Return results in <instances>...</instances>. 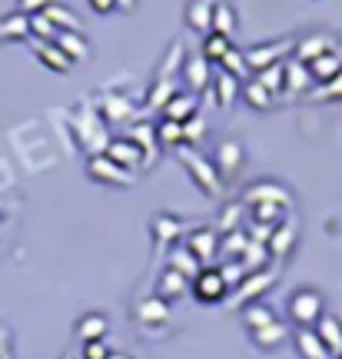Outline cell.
<instances>
[{"label":"cell","mask_w":342,"mask_h":359,"mask_svg":"<svg viewBox=\"0 0 342 359\" xmlns=\"http://www.w3.org/2000/svg\"><path fill=\"white\" fill-rule=\"evenodd\" d=\"M322 313H326L322 293H319V290H309V286L296 290V293L289 296V303H286V316H289V323L296 330H313Z\"/></svg>","instance_id":"1"},{"label":"cell","mask_w":342,"mask_h":359,"mask_svg":"<svg viewBox=\"0 0 342 359\" xmlns=\"http://www.w3.org/2000/svg\"><path fill=\"white\" fill-rule=\"evenodd\" d=\"M229 283L223 280V273L219 269H200L196 276H193V296L200 299V303H219L223 296H226Z\"/></svg>","instance_id":"2"},{"label":"cell","mask_w":342,"mask_h":359,"mask_svg":"<svg viewBox=\"0 0 342 359\" xmlns=\"http://www.w3.org/2000/svg\"><path fill=\"white\" fill-rule=\"evenodd\" d=\"M30 43V50H34V57H37L40 64L47 67V70H53V74H70L74 70V64H70V57H67L53 40H27Z\"/></svg>","instance_id":"3"},{"label":"cell","mask_w":342,"mask_h":359,"mask_svg":"<svg viewBox=\"0 0 342 359\" xmlns=\"http://www.w3.org/2000/svg\"><path fill=\"white\" fill-rule=\"evenodd\" d=\"M87 170H90V177L100 180V183H107V187H127L130 180H133L127 170L120 167V163H114L107 154H103V156H90Z\"/></svg>","instance_id":"4"},{"label":"cell","mask_w":342,"mask_h":359,"mask_svg":"<svg viewBox=\"0 0 342 359\" xmlns=\"http://www.w3.org/2000/svg\"><path fill=\"white\" fill-rule=\"evenodd\" d=\"M336 50H339L336 37H329V34H309V37H303L296 43V60L309 64V60H316L322 53H336Z\"/></svg>","instance_id":"5"},{"label":"cell","mask_w":342,"mask_h":359,"mask_svg":"<svg viewBox=\"0 0 342 359\" xmlns=\"http://www.w3.org/2000/svg\"><path fill=\"white\" fill-rule=\"evenodd\" d=\"M219 0H190L186 4V27L196 34H213V11Z\"/></svg>","instance_id":"6"},{"label":"cell","mask_w":342,"mask_h":359,"mask_svg":"<svg viewBox=\"0 0 342 359\" xmlns=\"http://www.w3.org/2000/svg\"><path fill=\"white\" fill-rule=\"evenodd\" d=\"M286 53H289V43H266V47L242 50V57H246L249 70H266V67H273V64H282Z\"/></svg>","instance_id":"7"},{"label":"cell","mask_w":342,"mask_h":359,"mask_svg":"<svg viewBox=\"0 0 342 359\" xmlns=\"http://www.w3.org/2000/svg\"><path fill=\"white\" fill-rule=\"evenodd\" d=\"M53 43H57V47H60V50H64L67 57H70V64H74V67H76V64H83V60L90 57V40L83 37L80 30H60Z\"/></svg>","instance_id":"8"},{"label":"cell","mask_w":342,"mask_h":359,"mask_svg":"<svg viewBox=\"0 0 342 359\" xmlns=\"http://www.w3.org/2000/svg\"><path fill=\"white\" fill-rule=\"evenodd\" d=\"M107 156L120 163L123 170H137L143 167V154H139V143L133 140H110L107 143Z\"/></svg>","instance_id":"9"},{"label":"cell","mask_w":342,"mask_h":359,"mask_svg":"<svg viewBox=\"0 0 342 359\" xmlns=\"http://www.w3.org/2000/svg\"><path fill=\"white\" fill-rule=\"evenodd\" d=\"M313 330H316V336L322 339V346L329 349V356H342V323L336 320V316L322 313Z\"/></svg>","instance_id":"10"},{"label":"cell","mask_w":342,"mask_h":359,"mask_svg":"<svg viewBox=\"0 0 342 359\" xmlns=\"http://www.w3.org/2000/svg\"><path fill=\"white\" fill-rule=\"evenodd\" d=\"M306 70H309V77H313V83H326V80L339 77L342 74V53H322V57H316V60H309L306 64Z\"/></svg>","instance_id":"11"},{"label":"cell","mask_w":342,"mask_h":359,"mask_svg":"<svg viewBox=\"0 0 342 359\" xmlns=\"http://www.w3.org/2000/svg\"><path fill=\"white\" fill-rule=\"evenodd\" d=\"M242 326L249 330V333H256V330H263V326H269L273 320H279L276 313H273V306L269 303H259V299H253V303H246L240 313Z\"/></svg>","instance_id":"12"},{"label":"cell","mask_w":342,"mask_h":359,"mask_svg":"<svg viewBox=\"0 0 342 359\" xmlns=\"http://www.w3.org/2000/svg\"><path fill=\"white\" fill-rule=\"evenodd\" d=\"M107 326H110V323H107V316L93 309V313H83V316L76 320V336H80L83 343H93V339H107Z\"/></svg>","instance_id":"13"},{"label":"cell","mask_w":342,"mask_h":359,"mask_svg":"<svg viewBox=\"0 0 342 359\" xmlns=\"http://www.w3.org/2000/svg\"><path fill=\"white\" fill-rule=\"evenodd\" d=\"M0 40H30V17L20 11L0 17Z\"/></svg>","instance_id":"14"},{"label":"cell","mask_w":342,"mask_h":359,"mask_svg":"<svg viewBox=\"0 0 342 359\" xmlns=\"http://www.w3.org/2000/svg\"><path fill=\"white\" fill-rule=\"evenodd\" d=\"M292 343L303 353V359H332L329 349L322 346V339L316 336V330H296V333H292Z\"/></svg>","instance_id":"15"},{"label":"cell","mask_w":342,"mask_h":359,"mask_svg":"<svg viewBox=\"0 0 342 359\" xmlns=\"http://www.w3.org/2000/svg\"><path fill=\"white\" fill-rule=\"evenodd\" d=\"M40 13H43V17H47L57 30H80V34H83V20H80V17L67 7L64 0H60V4H50L47 11H40Z\"/></svg>","instance_id":"16"},{"label":"cell","mask_w":342,"mask_h":359,"mask_svg":"<svg viewBox=\"0 0 342 359\" xmlns=\"http://www.w3.org/2000/svg\"><path fill=\"white\" fill-rule=\"evenodd\" d=\"M240 163H242L240 143H233V140L219 143V150H216V156H213V167L219 170L223 177H229V173H236V170H240Z\"/></svg>","instance_id":"17"},{"label":"cell","mask_w":342,"mask_h":359,"mask_svg":"<svg viewBox=\"0 0 342 359\" xmlns=\"http://www.w3.org/2000/svg\"><path fill=\"white\" fill-rule=\"evenodd\" d=\"M186 250H190L196 259H210L216 253V233L213 230H193L190 240H186Z\"/></svg>","instance_id":"18"},{"label":"cell","mask_w":342,"mask_h":359,"mask_svg":"<svg viewBox=\"0 0 342 359\" xmlns=\"http://www.w3.org/2000/svg\"><path fill=\"white\" fill-rule=\"evenodd\" d=\"M249 336H253V343L259 349H276L279 343L286 339V326L279 320H273L269 326H263V330H256V333H249Z\"/></svg>","instance_id":"19"},{"label":"cell","mask_w":342,"mask_h":359,"mask_svg":"<svg viewBox=\"0 0 342 359\" xmlns=\"http://www.w3.org/2000/svg\"><path fill=\"white\" fill-rule=\"evenodd\" d=\"M233 30H236V11L229 7L226 0H219L213 11V34L219 37H233Z\"/></svg>","instance_id":"20"},{"label":"cell","mask_w":342,"mask_h":359,"mask_svg":"<svg viewBox=\"0 0 342 359\" xmlns=\"http://www.w3.org/2000/svg\"><path fill=\"white\" fill-rule=\"evenodd\" d=\"M240 87H242L240 80L229 77L226 70H219V74H216V103H219V107H229V103L236 100Z\"/></svg>","instance_id":"21"},{"label":"cell","mask_w":342,"mask_h":359,"mask_svg":"<svg viewBox=\"0 0 342 359\" xmlns=\"http://www.w3.org/2000/svg\"><path fill=\"white\" fill-rule=\"evenodd\" d=\"M242 97H246V103L253 107V110H269L273 107V93H269L259 80H249V83H242Z\"/></svg>","instance_id":"22"},{"label":"cell","mask_w":342,"mask_h":359,"mask_svg":"<svg viewBox=\"0 0 342 359\" xmlns=\"http://www.w3.org/2000/svg\"><path fill=\"white\" fill-rule=\"evenodd\" d=\"M219 70H226L229 77H236L242 83V80L249 77V64H246V57H242V50H236V47H229L226 50V57H223V60H219Z\"/></svg>","instance_id":"23"},{"label":"cell","mask_w":342,"mask_h":359,"mask_svg":"<svg viewBox=\"0 0 342 359\" xmlns=\"http://www.w3.org/2000/svg\"><path fill=\"white\" fill-rule=\"evenodd\" d=\"M229 47H233V40H229V37H219V34H206V40H203V57H206V64H219V60L226 57Z\"/></svg>","instance_id":"24"},{"label":"cell","mask_w":342,"mask_h":359,"mask_svg":"<svg viewBox=\"0 0 342 359\" xmlns=\"http://www.w3.org/2000/svg\"><path fill=\"white\" fill-rule=\"evenodd\" d=\"M282 64H286V60H282ZM282 64H273V67H266V70H259V83H263V87L269 90V93H279V90L286 87V67Z\"/></svg>","instance_id":"25"},{"label":"cell","mask_w":342,"mask_h":359,"mask_svg":"<svg viewBox=\"0 0 342 359\" xmlns=\"http://www.w3.org/2000/svg\"><path fill=\"white\" fill-rule=\"evenodd\" d=\"M57 34H60V30H57L43 13H30V37L34 40H57Z\"/></svg>","instance_id":"26"},{"label":"cell","mask_w":342,"mask_h":359,"mask_svg":"<svg viewBox=\"0 0 342 359\" xmlns=\"http://www.w3.org/2000/svg\"><path fill=\"white\" fill-rule=\"evenodd\" d=\"M183 77L190 83V90H203V80L210 77V67L203 60H190V64L183 67Z\"/></svg>","instance_id":"27"},{"label":"cell","mask_w":342,"mask_h":359,"mask_svg":"<svg viewBox=\"0 0 342 359\" xmlns=\"http://www.w3.org/2000/svg\"><path fill=\"white\" fill-rule=\"evenodd\" d=\"M183 290H186L183 273H177V269H166L163 280H160V296H179Z\"/></svg>","instance_id":"28"},{"label":"cell","mask_w":342,"mask_h":359,"mask_svg":"<svg viewBox=\"0 0 342 359\" xmlns=\"http://www.w3.org/2000/svg\"><path fill=\"white\" fill-rule=\"evenodd\" d=\"M150 230L156 233V243H170V240H173V236L179 233V226H177V223H173L170 217H156V219H153Z\"/></svg>","instance_id":"29"},{"label":"cell","mask_w":342,"mask_h":359,"mask_svg":"<svg viewBox=\"0 0 342 359\" xmlns=\"http://www.w3.org/2000/svg\"><path fill=\"white\" fill-rule=\"evenodd\" d=\"M110 356V346L107 339H93V343H83V359H107Z\"/></svg>","instance_id":"30"},{"label":"cell","mask_w":342,"mask_h":359,"mask_svg":"<svg viewBox=\"0 0 342 359\" xmlns=\"http://www.w3.org/2000/svg\"><path fill=\"white\" fill-rule=\"evenodd\" d=\"M50 4H60V0H17V11H20V13H27V17H30V13L47 11Z\"/></svg>","instance_id":"31"},{"label":"cell","mask_w":342,"mask_h":359,"mask_svg":"<svg viewBox=\"0 0 342 359\" xmlns=\"http://www.w3.org/2000/svg\"><path fill=\"white\" fill-rule=\"evenodd\" d=\"M90 11L97 13H116V0H87Z\"/></svg>","instance_id":"32"},{"label":"cell","mask_w":342,"mask_h":359,"mask_svg":"<svg viewBox=\"0 0 342 359\" xmlns=\"http://www.w3.org/2000/svg\"><path fill=\"white\" fill-rule=\"evenodd\" d=\"M116 11H123V13L137 11V0H116Z\"/></svg>","instance_id":"33"},{"label":"cell","mask_w":342,"mask_h":359,"mask_svg":"<svg viewBox=\"0 0 342 359\" xmlns=\"http://www.w3.org/2000/svg\"><path fill=\"white\" fill-rule=\"evenodd\" d=\"M107 359H127V356H120V353H110V356H107Z\"/></svg>","instance_id":"34"},{"label":"cell","mask_w":342,"mask_h":359,"mask_svg":"<svg viewBox=\"0 0 342 359\" xmlns=\"http://www.w3.org/2000/svg\"><path fill=\"white\" fill-rule=\"evenodd\" d=\"M339 359H342V356H339Z\"/></svg>","instance_id":"35"}]
</instances>
